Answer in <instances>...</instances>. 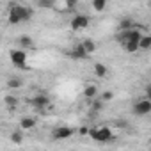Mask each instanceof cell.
Segmentation results:
<instances>
[{
	"mask_svg": "<svg viewBox=\"0 0 151 151\" xmlns=\"http://www.w3.org/2000/svg\"><path fill=\"white\" fill-rule=\"evenodd\" d=\"M139 48H142V50L151 48V36H142L139 41Z\"/></svg>",
	"mask_w": 151,
	"mask_h": 151,
	"instance_id": "obj_16",
	"label": "cell"
},
{
	"mask_svg": "<svg viewBox=\"0 0 151 151\" xmlns=\"http://www.w3.org/2000/svg\"><path fill=\"white\" fill-rule=\"evenodd\" d=\"M84 96H86L87 100H96V96H98V87L93 86V84H87V86L84 87Z\"/></svg>",
	"mask_w": 151,
	"mask_h": 151,
	"instance_id": "obj_9",
	"label": "cell"
},
{
	"mask_svg": "<svg viewBox=\"0 0 151 151\" xmlns=\"http://www.w3.org/2000/svg\"><path fill=\"white\" fill-rule=\"evenodd\" d=\"M101 107H103V101H101V100H93L91 109H93V112H94V114H96V112H100V110H101Z\"/></svg>",
	"mask_w": 151,
	"mask_h": 151,
	"instance_id": "obj_20",
	"label": "cell"
},
{
	"mask_svg": "<svg viewBox=\"0 0 151 151\" xmlns=\"http://www.w3.org/2000/svg\"><path fill=\"white\" fill-rule=\"evenodd\" d=\"M20 45H22V50H23V48H30V46L34 45V41H32V37H29V36H22V37H20Z\"/></svg>",
	"mask_w": 151,
	"mask_h": 151,
	"instance_id": "obj_17",
	"label": "cell"
},
{
	"mask_svg": "<svg viewBox=\"0 0 151 151\" xmlns=\"http://www.w3.org/2000/svg\"><path fill=\"white\" fill-rule=\"evenodd\" d=\"M112 98H114V93H110V91H105V93L101 94V98H100V100H101V101H110Z\"/></svg>",
	"mask_w": 151,
	"mask_h": 151,
	"instance_id": "obj_21",
	"label": "cell"
},
{
	"mask_svg": "<svg viewBox=\"0 0 151 151\" xmlns=\"http://www.w3.org/2000/svg\"><path fill=\"white\" fill-rule=\"evenodd\" d=\"M32 105H34L37 110H43L45 107H48V105H50V100H48V96H46V94H36V96L32 98Z\"/></svg>",
	"mask_w": 151,
	"mask_h": 151,
	"instance_id": "obj_7",
	"label": "cell"
},
{
	"mask_svg": "<svg viewBox=\"0 0 151 151\" xmlns=\"http://www.w3.org/2000/svg\"><path fill=\"white\" fill-rule=\"evenodd\" d=\"M73 7H77V2H75V0H69V2H66V9H73Z\"/></svg>",
	"mask_w": 151,
	"mask_h": 151,
	"instance_id": "obj_22",
	"label": "cell"
},
{
	"mask_svg": "<svg viewBox=\"0 0 151 151\" xmlns=\"http://www.w3.org/2000/svg\"><path fill=\"white\" fill-rule=\"evenodd\" d=\"M11 142H13V144H22V142H23V132H22V130L13 132V133H11Z\"/></svg>",
	"mask_w": 151,
	"mask_h": 151,
	"instance_id": "obj_15",
	"label": "cell"
},
{
	"mask_svg": "<svg viewBox=\"0 0 151 151\" xmlns=\"http://www.w3.org/2000/svg\"><path fill=\"white\" fill-rule=\"evenodd\" d=\"M73 59H87V53H86V50H84V46H82V43H78V45H75V48L71 50V53H69Z\"/></svg>",
	"mask_w": 151,
	"mask_h": 151,
	"instance_id": "obj_8",
	"label": "cell"
},
{
	"mask_svg": "<svg viewBox=\"0 0 151 151\" xmlns=\"http://www.w3.org/2000/svg\"><path fill=\"white\" fill-rule=\"evenodd\" d=\"M36 126V119L34 117H22L20 121V128L22 130H32Z\"/></svg>",
	"mask_w": 151,
	"mask_h": 151,
	"instance_id": "obj_11",
	"label": "cell"
},
{
	"mask_svg": "<svg viewBox=\"0 0 151 151\" xmlns=\"http://www.w3.org/2000/svg\"><path fill=\"white\" fill-rule=\"evenodd\" d=\"M89 135H91L96 142H100V144H105V142L112 140V130H110V128H107V126L91 128V130H89Z\"/></svg>",
	"mask_w": 151,
	"mask_h": 151,
	"instance_id": "obj_2",
	"label": "cell"
},
{
	"mask_svg": "<svg viewBox=\"0 0 151 151\" xmlns=\"http://www.w3.org/2000/svg\"><path fill=\"white\" fill-rule=\"evenodd\" d=\"M9 57H11V62H13L16 68H25V62H27V53H25V50H11V52H9Z\"/></svg>",
	"mask_w": 151,
	"mask_h": 151,
	"instance_id": "obj_3",
	"label": "cell"
},
{
	"mask_svg": "<svg viewBox=\"0 0 151 151\" xmlns=\"http://www.w3.org/2000/svg\"><path fill=\"white\" fill-rule=\"evenodd\" d=\"M91 6H93V9H94V11H103V9L107 7V4L103 2V0H94Z\"/></svg>",
	"mask_w": 151,
	"mask_h": 151,
	"instance_id": "obj_19",
	"label": "cell"
},
{
	"mask_svg": "<svg viewBox=\"0 0 151 151\" xmlns=\"http://www.w3.org/2000/svg\"><path fill=\"white\" fill-rule=\"evenodd\" d=\"M82 46H84V50H86L87 55L96 52V43H94L93 39H86V41H82Z\"/></svg>",
	"mask_w": 151,
	"mask_h": 151,
	"instance_id": "obj_12",
	"label": "cell"
},
{
	"mask_svg": "<svg viewBox=\"0 0 151 151\" xmlns=\"http://www.w3.org/2000/svg\"><path fill=\"white\" fill-rule=\"evenodd\" d=\"M22 86H23V82H22V78H18V77H13V78L7 80V87H9V89H20Z\"/></svg>",
	"mask_w": 151,
	"mask_h": 151,
	"instance_id": "obj_14",
	"label": "cell"
},
{
	"mask_svg": "<svg viewBox=\"0 0 151 151\" xmlns=\"http://www.w3.org/2000/svg\"><path fill=\"white\" fill-rule=\"evenodd\" d=\"M73 135V130L69 126H57L53 132H52V139L55 140H66Z\"/></svg>",
	"mask_w": 151,
	"mask_h": 151,
	"instance_id": "obj_6",
	"label": "cell"
},
{
	"mask_svg": "<svg viewBox=\"0 0 151 151\" xmlns=\"http://www.w3.org/2000/svg\"><path fill=\"white\" fill-rule=\"evenodd\" d=\"M93 69H94V75H96V77H100V78H105L107 75H109V68L105 64H101V62H96Z\"/></svg>",
	"mask_w": 151,
	"mask_h": 151,
	"instance_id": "obj_10",
	"label": "cell"
},
{
	"mask_svg": "<svg viewBox=\"0 0 151 151\" xmlns=\"http://www.w3.org/2000/svg\"><path fill=\"white\" fill-rule=\"evenodd\" d=\"M133 112H135L137 116H146V114H149V112H151V101H149L147 98L137 100L135 105H133Z\"/></svg>",
	"mask_w": 151,
	"mask_h": 151,
	"instance_id": "obj_4",
	"label": "cell"
},
{
	"mask_svg": "<svg viewBox=\"0 0 151 151\" xmlns=\"http://www.w3.org/2000/svg\"><path fill=\"white\" fill-rule=\"evenodd\" d=\"M4 101H6V107L7 109H16V105H18V98L16 96H13V94H7L6 98H4Z\"/></svg>",
	"mask_w": 151,
	"mask_h": 151,
	"instance_id": "obj_13",
	"label": "cell"
},
{
	"mask_svg": "<svg viewBox=\"0 0 151 151\" xmlns=\"http://www.w3.org/2000/svg\"><path fill=\"white\" fill-rule=\"evenodd\" d=\"M89 25V16L87 14H75L71 18V29L73 30H84Z\"/></svg>",
	"mask_w": 151,
	"mask_h": 151,
	"instance_id": "obj_5",
	"label": "cell"
},
{
	"mask_svg": "<svg viewBox=\"0 0 151 151\" xmlns=\"http://www.w3.org/2000/svg\"><path fill=\"white\" fill-rule=\"evenodd\" d=\"M123 48H124L128 53H133V52H137V50H139V43L130 41V43H124V45H123Z\"/></svg>",
	"mask_w": 151,
	"mask_h": 151,
	"instance_id": "obj_18",
	"label": "cell"
},
{
	"mask_svg": "<svg viewBox=\"0 0 151 151\" xmlns=\"http://www.w3.org/2000/svg\"><path fill=\"white\" fill-rule=\"evenodd\" d=\"M32 18V11L25 6H18V4H13L11 9H9V16H7V22L11 25H18L22 22H27Z\"/></svg>",
	"mask_w": 151,
	"mask_h": 151,
	"instance_id": "obj_1",
	"label": "cell"
}]
</instances>
